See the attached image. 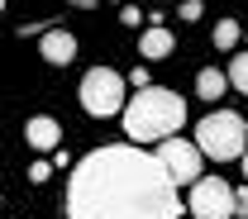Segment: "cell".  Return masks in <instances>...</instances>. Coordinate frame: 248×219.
<instances>
[{
    "mask_svg": "<svg viewBox=\"0 0 248 219\" xmlns=\"http://www.w3.org/2000/svg\"><path fill=\"white\" fill-rule=\"evenodd\" d=\"M172 176L139 143H105L67 176V219H182Z\"/></svg>",
    "mask_w": 248,
    "mask_h": 219,
    "instance_id": "6da1fadb",
    "label": "cell"
},
{
    "mask_svg": "<svg viewBox=\"0 0 248 219\" xmlns=\"http://www.w3.org/2000/svg\"><path fill=\"white\" fill-rule=\"evenodd\" d=\"M186 124V100L167 86H148V91H134L124 105V133L134 143H162Z\"/></svg>",
    "mask_w": 248,
    "mask_h": 219,
    "instance_id": "7a4b0ae2",
    "label": "cell"
},
{
    "mask_svg": "<svg viewBox=\"0 0 248 219\" xmlns=\"http://www.w3.org/2000/svg\"><path fill=\"white\" fill-rule=\"evenodd\" d=\"M196 148L215 162H244L248 153V119L234 115V110H210L201 124H196Z\"/></svg>",
    "mask_w": 248,
    "mask_h": 219,
    "instance_id": "3957f363",
    "label": "cell"
},
{
    "mask_svg": "<svg viewBox=\"0 0 248 219\" xmlns=\"http://www.w3.org/2000/svg\"><path fill=\"white\" fill-rule=\"evenodd\" d=\"M81 110L95 115V119H110V115H124V105H129V81H124L115 67H91L86 76H81Z\"/></svg>",
    "mask_w": 248,
    "mask_h": 219,
    "instance_id": "277c9868",
    "label": "cell"
},
{
    "mask_svg": "<svg viewBox=\"0 0 248 219\" xmlns=\"http://www.w3.org/2000/svg\"><path fill=\"white\" fill-rule=\"evenodd\" d=\"M153 157L162 162V172L172 176V186H196V181L205 176V172H201L205 153L196 148V138H162Z\"/></svg>",
    "mask_w": 248,
    "mask_h": 219,
    "instance_id": "5b68a950",
    "label": "cell"
},
{
    "mask_svg": "<svg viewBox=\"0 0 248 219\" xmlns=\"http://www.w3.org/2000/svg\"><path fill=\"white\" fill-rule=\"evenodd\" d=\"M191 219H239V205H234V186L219 181V176H201L191 186Z\"/></svg>",
    "mask_w": 248,
    "mask_h": 219,
    "instance_id": "8992f818",
    "label": "cell"
},
{
    "mask_svg": "<svg viewBox=\"0 0 248 219\" xmlns=\"http://www.w3.org/2000/svg\"><path fill=\"white\" fill-rule=\"evenodd\" d=\"M38 53H43V62H48V67H67V62H77V33H67V29H48L43 38H38Z\"/></svg>",
    "mask_w": 248,
    "mask_h": 219,
    "instance_id": "52a82bcc",
    "label": "cell"
},
{
    "mask_svg": "<svg viewBox=\"0 0 248 219\" xmlns=\"http://www.w3.org/2000/svg\"><path fill=\"white\" fill-rule=\"evenodd\" d=\"M24 143H29L33 153H58V143H62V124L53 119V115H33L29 124H24Z\"/></svg>",
    "mask_w": 248,
    "mask_h": 219,
    "instance_id": "ba28073f",
    "label": "cell"
},
{
    "mask_svg": "<svg viewBox=\"0 0 248 219\" xmlns=\"http://www.w3.org/2000/svg\"><path fill=\"white\" fill-rule=\"evenodd\" d=\"M172 48H177V38H172V29H162V24H148V29L139 33V58H148V62L172 58Z\"/></svg>",
    "mask_w": 248,
    "mask_h": 219,
    "instance_id": "9c48e42d",
    "label": "cell"
},
{
    "mask_svg": "<svg viewBox=\"0 0 248 219\" xmlns=\"http://www.w3.org/2000/svg\"><path fill=\"white\" fill-rule=\"evenodd\" d=\"M224 91H229V76H224L219 67H205V72L196 76V95H201V100H219Z\"/></svg>",
    "mask_w": 248,
    "mask_h": 219,
    "instance_id": "30bf717a",
    "label": "cell"
},
{
    "mask_svg": "<svg viewBox=\"0 0 248 219\" xmlns=\"http://www.w3.org/2000/svg\"><path fill=\"white\" fill-rule=\"evenodd\" d=\"M229 86L239 95H248V53H234V62H229Z\"/></svg>",
    "mask_w": 248,
    "mask_h": 219,
    "instance_id": "8fae6325",
    "label": "cell"
},
{
    "mask_svg": "<svg viewBox=\"0 0 248 219\" xmlns=\"http://www.w3.org/2000/svg\"><path fill=\"white\" fill-rule=\"evenodd\" d=\"M210 38H215V48H224V53H229V48L239 43V24H234V19H219Z\"/></svg>",
    "mask_w": 248,
    "mask_h": 219,
    "instance_id": "7c38bea8",
    "label": "cell"
},
{
    "mask_svg": "<svg viewBox=\"0 0 248 219\" xmlns=\"http://www.w3.org/2000/svg\"><path fill=\"white\" fill-rule=\"evenodd\" d=\"M24 176H29L33 186H43V181L53 176V162H48V157H33V167H29V172H24Z\"/></svg>",
    "mask_w": 248,
    "mask_h": 219,
    "instance_id": "4fadbf2b",
    "label": "cell"
},
{
    "mask_svg": "<svg viewBox=\"0 0 248 219\" xmlns=\"http://www.w3.org/2000/svg\"><path fill=\"white\" fill-rule=\"evenodd\" d=\"M124 81H129L134 91H148V86H153V81H148V67H134V72H129Z\"/></svg>",
    "mask_w": 248,
    "mask_h": 219,
    "instance_id": "5bb4252c",
    "label": "cell"
},
{
    "mask_svg": "<svg viewBox=\"0 0 248 219\" xmlns=\"http://www.w3.org/2000/svg\"><path fill=\"white\" fill-rule=\"evenodd\" d=\"M201 15H205V5H201V0H182V19H186V24H191V19H201Z\"/></svg>",
    "mask_w": 248,
    "mask_h": 219,
    "instance_id": "9a60e30c",
    "label": "cell"
},
{
    "mask_svg": "<svg viewBox=\"0 0 248 219\" xmlns=\"http://www.w3.org/2000/svg\"><path fill=\"white\" fill-rule=\"evenodd\" d=\"M234 205H239V219H248V186L234 190Z\"/></svg>",
    "mask_w": 248,
    "mask_h": 219,
    "instance_id": "2e32d148",
    "label": "cell"
},
{
    "mask_svg": "<svg viewBox=\"0 0 248 219\" xmlns=\"http://www.w3.org/2000/svg\"><path fill=\"white\" fill-rule=\"evenodd\" d=\"M120 19H124V24H143V15H139L134 5H124V10H120Z\"/></svg>",
    "mask_w": 248,
    "mask_h": 219,
    "instance_id": "e0dca14e",
    "label": "cell"
},
{
    "mask_svg": "<svg viewBox=\"0 0 248 219\" xmlns=\"http://www.w3.org/2000/svg\"><path fill=\"white\" fill-rule=\"evenodd\" d=\"M244 176H248V153H244Z\"/></svg>",
    "mask_w": 248,
    "mask_h": 219,
    "instance_id": "ac0fdd59",
    "label": "cell"
},
{
    "mask_svg": "<svg viewBox=\"0 0 248 219\" xmlns=\"http://www.w3.org/2000/svg\"><path fill=\"white\" fill-rule=\"evenodd\" d=\"M0 205H5V195H0Z\"/></svg>",
    "mask_w": 248,
    "mask_h": 219,
    "instance_id": "d6986e66",
    "label": "cell"
},
{
    "mask_svg": "<svg viewBox=\"0 0 248 219\" xmlns=\"http://www.w3.org/2000/svg\"><path fill=\"white\" fill-rule=\"evenodd\" d=\"M0 10H5V0H0Z\"/></svg>",
    "mask_w": 248,
    "mask_h": 219,
    "instance_id": "ffe728a7",
    "label": "cell"
}]
</instances>
